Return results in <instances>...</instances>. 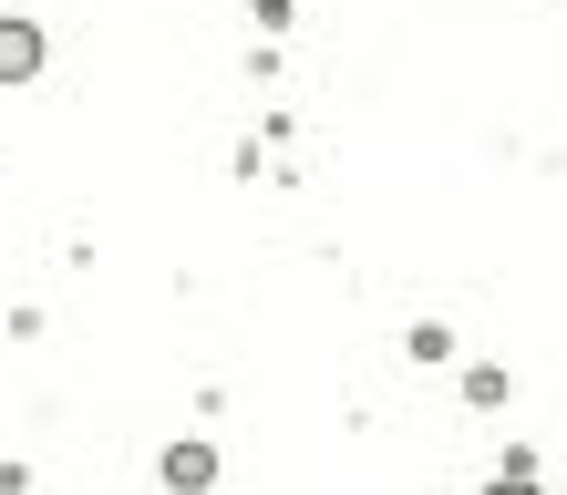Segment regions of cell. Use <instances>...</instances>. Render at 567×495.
Returning a JSON list of instances; mask_svg holds the SVG:
<instances>
[{
  "mask_svg": "<svg viewBox=\"0 0 567 495\" xmlns=\"http://www.w3.org/2000/svg\"><path fill=\"white\" fill-rule=\"evenodd\" d=\"M42 73V31L31 21H0V83H31Z\"/></svg>",
  "mask_w": 567,
  "mask_h": 495,
  "instance_id": "cell-1",
  "label": "cell"
}]
</instances>
